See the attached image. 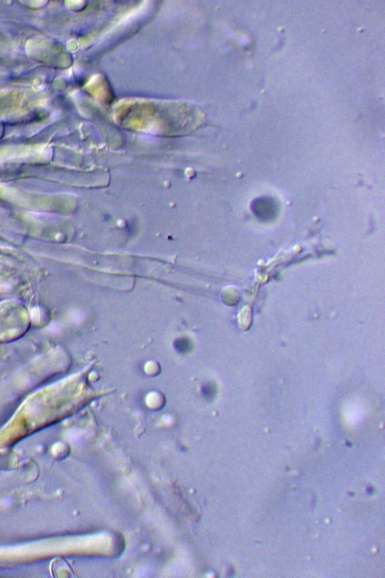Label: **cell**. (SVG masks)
Masks as SVG:
<instances>
[{
  "label": "cell",
  "mask_w": 385,
  "mask_h": 578,
  "mask_svg": "<svg viewBox=\"0 0 385 578\" xmlns=\"http://www.w3.org/2000/svg\"><path fill=\"white\" fill-rule=\"evenodd\" d=\"M254 209L258 217L264 218V219L272 218L276 212L274 205L270 200L266 199L257 200L256 203L254 205Z\"/></svg>",
  "instance_id": "1"
}]
</instances>
